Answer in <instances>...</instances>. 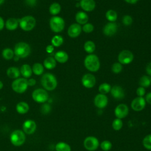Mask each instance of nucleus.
Instances as JSON below:
<instances>
[{"mask_svg":"<svg viewBox=\"0 0 151 151\" xmlns=\"http://www.w3.org/2000/svg\"><path fill=\"white\" fill-rule=\"evenodd\" d=\"M13 58H14V61H17L19 60V58L18 57L16 56V55H14V57H13Z\"/></svg>","mask_w":151,"mask_h":151,"instance_id":"obj_51","label":"nucleus"},{"mask_svg":"<svg viewBox=\"0 0 151 151\" xmlns=\"http://www.w3.org/2000/svg\"><path fill=\"white\" fill-rule=\"evenodd\" d=\"M6 74L12 79H17L21 74L20 70L17 67H10L6 70Z\"/></svg>","mask_w":151,"mask_h":151,"instance_id":"obj_22","label":"nucleus"},{"mask_svg":"<svg viewBox=\"0 0 151 151\" xmlns=\"http://www.w3.org/2000/svg\"><path fill=\"white\" fill-rule=\"evenodd\" d=\"M84 49L87 53L91 54L96 49V45L92 41H87L84 44Z\"/></svg>","mask_w":151,"mask_h":151,"instance_id":"obj_31","label":"nucleus"},{"mask_svg":"<svg viewBox=\"0 0 151 151\" xmlns=\"http://www.w3.org/2000/svg\"><path fill=\"white\" fill-rule=\"evenodd\" d=\"M149 79H150V81L151 82V76H149Z\"/></svg>","mask_w":151,"mask_h":151,"instance_id":"obj_55","label":"nucleus"},{"mask_svg":"<svg viewBox=\"0 0 151 151\" xmlns=\"http://www.w3.org/2000/svg\"><path fill=\"white\" fill-rule=\"evenodd\" d=\"M82 31V27L78 24H73L68 28V35L71 38H76L80 35Z\"/></svg>","mask_w":151,"mask_h":151,"instance_id":"obj_18","label":"nucleus"},{"mask_svg":"<svg viewBox=\"0 0 151 151\" xmlns=\"http://www.w3.org/2000/svg\"><path fill=\"white\" fill-rule=\"evenodd\" d=\"M32 73L36 76H40L44 72V65L40 63H35L32 67Z\"/></svg>","mask_w":151,"mask_h":151,"instance_id":"obj_27","label":"nucleus"},{"mask_svg":"<svg viewBox=\"0 0 151 151\" xmlns=\"http://www.w3.org/2000/svg\"><path fill=\"white\" fill-rule=\"evenodd\" d=\"M139 84L140 87L146 88L150 86L151 82L149 79V77L147 76H142L139 81Z\"/></svg>","mask_w":151,"mask_h":151,"instance_id":"obj_34","label":"nucleus"},{"mask_svg":"<svg viewBox=\"0 0 151 151\" xmlns=\"http://www.w3.org/2000/svg\"><path fill=\"white\" fill-rule=\"evenodd\" d=\"M2 55L3 58L6 60H10L14 57V50L10 48H4L2 52Z\"/></svg>","mask_w":151,"mask_h":151,"instance_id":"obj_30","label":"nucleus"},{"mask_svg":"<svg viewBox=\"0 0 151 151\" xmlns=\"http://www.w3.org/2000/svg\"><path fill=\"white\" fill-rule=\"evenodd\" d=\"M36 84V80L34 78H29L28 80V86H33Z\"/></svg>","mask_w":151,"mask_h":151,"instance_id":"obj_48","label":"nucleus"},{"mask_svg":"<svg viewBox=\"0 0 151 151\" xmlns=\"http://www.w3.org/2000/svg\"><path fill=\"white\" fill-rule=\"evenodd\" d=\"M37 124L35 122L32 120H27L22 124V129L24 133L28 134H31L34 133L36 130Z\"/></svg>","mask_w":151,"mask_h":151,"instance_id":"obj_16","label":"nucleus"},{"mask_svg":"<svg viewBox=\"0 0 151 151\" xmlns=\"http://www.w3.org/2000/svg\"><path fill=\"white\" fill-rule=\"evenodd\" d=\"M55 149L56 151H71V146L64 142L57 143L55 146Z\"/></svg>","mask_w":151,"mask_h":151,"instance_id":"obj_28","label":"nucleus"},{"mask_svg":"<svg viewBox=\"0 0 151 151\" xmlns=\"http://www.w3.org/2000/svg\"><path fill=\"white\" fill-rule=\"evenodd\" d=\"M96 83V79L94 75L92 74H86L81 78V83L83 86L87 88H93Z\"/></svg>","mask_w":151,"mask_h":151,"instance_id":"obj_14","label":"nucleus"},{"mask_svg":"<svg viewBox=\"0 0 151 151\" xmlns=\"http://www.w3.org/2000/svg\"><path fill=\"white\" fill-rule=\"evenodd\" d=\"M76 6L77 7H78V6H80V2H79V4H76Z\"/></svg>","mask_w":151,"mask_h":151,"instance_id":"obj_54","label":"nucleus"},{"mask_svg":"<svg viewBox=\"0 0 151 151\" xmlns=\"http://www.w3.org/2000/svg\"><path fill=\"white\" fill-rule=\"evenodd\" d=\"M82 30L86 33H90L94 30V26L90 23H86L83 25Z\"/></svg>","mask_w":151,"mask_h":151,"instance_id":"obj_40","label":"nucleus"},{"mask_svg":"<svg viewBox=\"0 0 151 151\" xmlns=\"http://www.w3.org/2000/svg\"><path fill=\"white\" fill-rule=\"evenodd\" d=\"M123 125V124L122 120L118 118H116L115 119H114L111 124L112 128L116 131L120 130L122 128Z\"/></svg>","mask_w":151,"mask_h":151,"instance_id":"obj_36","label":"nucleus"},{"mask_svg":"<svg viewBox=\"0 0 151 151\" xmlns=\"http://www.w3.org/2000/svg\"><path fill=\"white\" fill-rule=\"evenodd\" d=\"M145 89L144 87H139L136 90V94L137 95V97H143L145 94Z\"/></svg>","mask_w":151,"mask_h":151,"instance_id":"obj_43","label":"nucleus"},{"mask_svg":"<svg viewBox=\"0 0 151 151\" xmlns=\"http://www.w3.org/2000/svg\"><path fill=\"white\" fill-rule=\"evenodd\" d=\"M94 106L100 109L105 108L108 104V98L106 94L99 93L94 99Z\"/></svg>","mask_w":151,"mask_h":151,"instance_id":"obj_13","label":"nucleus"},{"mask_svg":"<svg viewBox=\"0 0 151 151\" xmlns=\"http://www.w3.org/2000/svg\"><path fill=\"white\" fill-rule=\"evenodd\" d=\"M4 1H5V0H0V5L2 4L4 2Z\"/></svg>","mask_w":151,"mask_h":151,"instance_id":"obj_53","label":"nucleus"},{"mask_svg":"<svg viewBox=\"0 0 151 151\" xmlns=\"http://www.w3.org/2000/svg\"><path fill=\"white\" fill-rule=\"evenodd\" d=\"M100 147L103 151H109L112 147V143L108 140H104L100 144Z\"/></svg>","mask_w":151,"mask_h":151,"instance_id":"obj_38","label":"nucleus"},{"mask_svg":"<svg viewBox=\"0 0 151 151\" xmlns=\"http://www.w3.org/2000/svg\"><path fill=\"white\" fill-rule=\"evenodd\" d=\"M5 27V22L3 18L0 16V31L3 29Z\"/></svg>","mask_w":151,"mask_h":151,"instance_id":"obj_49","label":"nucleus"},{"mask_svg":"<svg viewBox=\"0 0 151 151\" xmlns=\"http://www.w3.org/2000/svg\"><path fill=\"white\" fill-rule=\"evenodd\" d=\"M32 98L37 103H43L48 100V94L45 89L37 88L32 92Z\"/></svg>","mask_w":151,"mask_h":151,"instance_id":"obj_9","label":"nucleus"},{"mask_svg":"<svg viewBox=\"0 0 151 151\" xmlns=\"http://www.w3.org/2000/svg\"><path fill=\"white\" fill-rule=\"evenodd\" d=\"M20 73L25 78H29L32 74V67L28 64H23L20 68Z\"/></svg>","mask_w":151,"mask_h":151,"instance_id":"obj_24","label":"nucleus"},{"mask_svg":"<svg viewBox=\"0 0 151 151\" xmlns=\"http://www.w3.org/2000/svg\"><path fill=\"white\" fill-rule=\"evenodd\" d=\"M122 64L120 63H114L111 66V70L115 74H119L122 70Z\"/></svg>","mask_w":151,"mask_h":151,"instance_id":"obj_39","label":"nucleus"},{"mask_svg":"<svg viewBox=\"0 0 151 151\" xmlns=\"http://www.w3.org/2000/svg\"><path fill=\"white\" fill-rule=\"evenodd\" d=\"M110 93L112 97L116 100H122L124 97L125 94L123 88L119 86H114L111 88Z\"/></svg>","mask_w":151,"mask_h":151,"instance_id":"obj_17","label":"nucleus"},{"mask_svg":"<svg viewBox=\"0 0 151 151\" xmlns=\"http://www.w3.org/2000/svg\"><path fill=\"white\" fill-rule=\"evenodd\" d=\"M51 110V106L48 104H44L41 107V112L44 114L48 113Z\"/></svg>","mask_w":151,"mask_h":151,"instance_id":"obj_42","label":"nucleus"},{"mask_svg":"<svg viewBox=\"0 0 151 151\" xmlns=\"http://www.w3.org/2000/svg\"><path fill=\"white\" fill-rule=\"evenodd\" d=\"M41 84L45 90H54L57 86V80L55 76L50 73L44 74L41 78Z\"/></svg>","mask_w":151,"mask_h":151,"instance_id":"obj_1","label":"nucleus"},{"mask_svg":"<svg viewBox=\"0 0 151 151\" xmlns=\"http://www.w3.org/2000/svg\"><path fill=\"white\" fill-rule=\"evenodd\" d=\"M133 22V19L131 16L129 15H124L122 18V22L126 26H129L132 24Z\"/></svg>","mask_w":151,"mask_h":151,"instance_id":"obj_41","label":"nucleus"},{"mask_svg":"<svg viewBox=\"0 0 151 151\" xmlns=\"http://www.w3.org/2000/svg\"><path fill=\"white\" fill-rule=\"evenodd\" d=\"M111 88V87L109 84H108L107 83H103L99 86V91L101 94H106L110 91Z\"/></svg>","mask_w":151,"mask_h":151,"instance_id":"obj_35","label":"nucleus"},{"mask_svg":"<svg viewBox=\"0 0 151 151\" xmlns=\"http://www.w3.org/2000/svg\"><path fill=\"white\" fill-rule=\"evenodd\" d=\"M129 111L128 106L124 103H121L116 107L114 113L116 118L122 120L128 115Z\"/></svg>","mask_w":151,"mask_h":151,"instance_id":"obj_12","label":"nucleus"},{"mask_svg":"<svg viewBox=\"0 0 151 151\" xmlns=\"http://www.w3.org/2000/svg\"><path fill=\"white\" fill-rule=\"evenodd\" d=\"M76 1H79V0H76Z\"/></svg>","mask_w":151,"mask_h":151,"instance_id":"obj_56","label":"nucleus"},{"mask_svg":"<svg viewBox=\"0 0 151 151\" xmlns=\"http://www.w3.org/2000/svg\"><path fill=\"white\" fill-rule=\"evenodd\" d=\"M19 25V20L18 19L15 18H10L8 19L5 23V26L6 28L9 31H14L16 29Z\"/></svg>","mask_w":151,"mask_h":151,"instance_id":"obj_20","label":"nucleus"},{"mask_svg":"<svg viewBox=\"0 0 151 151\" xmlns=\"http://www.w3.org/2000/svg\"><path fill=\"white\" fill-rule=\"evenodd\" d=\"M85 67L91 72H96L100 67V63L99 57L93 54L87 55L84 61Z\"/></svg>","mask_w":151,"mask_h":151,"instance_id":"obj_2","label":"nucleus"},{"mask_svg":"<svg viewBox=\"0 0 151 151\" xmlns=\"http://www.w3.org/2000/svg\"><path fill=\"white\" fill-rule=\"evenodd\" d=\"M29 105L24 101H21L18 103L16 106V110L19 114H23L27 113L29 110Z\"/></svg>","mask_w":151,"mask_h":151,"instance_id":"obj_26","label":"nucleus"},{"mask_svg":"<svg viewBox=\"0 0 151 151\" xmlns=\"http://www.w3.org/2000/svg\"><path fill=\"white\" fill-rule=\"evenodd\" d=\"M57 62L54 58L52 57H48L46 58L43 63L44 67L48 70H52L56 67Z\"/></svg>","mask_w":151,"mask_h":151,"instance_id":"obj_25","label":"nucleus"},{"mask_svg":"<svg viewBox=\"0 0 151 151\" xmlns=\"http://www.w3.org/2000/svg\"><path fill=\"white\" fill-rule=\"evenodd\" d=\"M133 53L127 50L122 51L118 55V61L121 64H129L133 60Z\"/></svg>","mask_w":151,"mask_h":151,"instance_id":"obj_10","label":"nucleus"},{"mask_svg":"<svg viewBox=\"0 0 151 151\" xmlns=\"http://www.w3.org/2000/svg\"><path fill=\"white\" fill-rule=\"evenodd\" d=\"M51 29L56 33L61 32L65 27V22L63 18L58 16L52 17L50 19Z\"/></svg>","mask_w":151,"mask_h":151,"instance_id":"obj_5","label":"nucleus"},{"mask_svg":"<svg viewBox=\"0 0 151 151\" xmlns=\"http://www.w3.org/2000/svg\"><path fill=\"white\" fill-rule=\"evenodd\" d=\"M83 146L88 151H95L100 146L99 141L97 137L93 136L86 137L83 141Z\"/></svg>","mask_w":151,"mask_h":151,"instance_id":"obj_8","label":"nucleus"},{"mask_svg":"<svg viewBox=\"0 0 151 151\" xmlns=\"http://www.w3.org/2000/svg\"><path fill=\"white\" fill-rule=\"evenodd\" d=\"M3 86H4L3 83L0 80V90H1L3 88Z\"/></svg>","mask_w":151,"mask_h":151,"instance_id":"obj_52","label":"nucleus"},{"mask_svg":"<svg viewBox=\"0 0 151 151\" xmlns=\"http://www.w3.org/2000/svg\"><path fill=\"white\" fill-rule=\"evenodd\" d=\"M126 2L129 3V4H136L139 0H124Z\"/></svg>","mask_w":151,"mask_h":151,"instance_id":"obj_50","label":"nucleus"},{"mask_svg":"<svg viewBox=\"0 0 151 151\" xmlns=\"http://www.w3.org/2000/svg\"><path fill=\"white\" fill-rule=\"evenodd\" d=\"M19 20V25L20 28L25 31L32 30L35 26L36 20L32 15H26L22 17Z\"/></svg>","mask_w":151,"mask_h":151,"instance_id":"obj_4","label":"nucleus"},{"mask_svg":"<svg viewBox=\"0 0 151 151\" xmlns=\"http://www.w3.org/2000/svg\"><path fill=\"white\" fill-rule=\"evenodd\" d=\"M61 9V5L58 3L54 2L51 4V5L50 6L49 11L51 15L55 16L56 15L58 14L60 12Z\"/></svg>","mask_w":151,"mask_h":151,"instance_id":"obj_29","label":"nucleus"},{"mask_svg":"<svg viewBox=\"0 0 151 151\" xmlns=\"http://www.w3.org/2000/svg\"><path fill=\"white\" fill-rule=\"evenodd\" d=\"M146 102L143 97H137L131 102V108L135 111L143 110L146 106Z\"/></svg>","mask_w":151,"mask_h":151,"instance_id":"obj_11","label":"nucleus"},{"mask_svg":"<svg viewBox=\"0 0 151 151\" xmlns=\"http://www.w3.org/2000/svg\"><path fill=\"white\" fill-rule=\"evenodd\" d=\"M146 71L149 76H151V62L148 63V64L147 65L146 67Z\"/></svg>","mask_w":151,"mask_h":151,"instance_id":"obj_47","label":"nucleus"},{"mask_svg":"<svg viewBox=\"0 0 151 151\" xmlns=\"http://www.w3.org/2000/svg\"><path fill=\"white\" fill-rule=\"evenodd\" d=\"M145 99L146 103H148L149 104H151V92L148 93L146 95V97H145Z\"/></svg>","mask_w":151,"mask_h":151,"instance_id":"obj_46","label":"nucleus"},{"mask_svg":"<svg viewBox=\"0 0 151 151\" xmlns=\"http://www.w3.org/2000/svg\"><path fill=\"white\" fill-rule=\"evenodd\" d=\"M54 59L60 63H65L68 60V55L66 52L59 51L54 54Z\"/></svg>","mask_w":151,"mask_h":151,"instance_id":"obj_21","label":"nucleus"},{"mask_svg":"<svg viewBox=\"0 0 151 151\" xmlns=\"http://www.w3.org/2000/svg\"><path fill=\"white\" fill-rule=\"evenodd\" d=\"M15 55L19 58H24L29 55L31 53L30 45L25 42H19L15 44L14 49Z\"/></svg>","mask_w":151,"mask_h":151,"instance_id":"obj_3","label":"nucleus"},{"mask_svg":"<svg viewBox=\"0 0 151 151\" xmlns=\"http://www.w3.org/2000/svg\"><path fill=\"white\" fill-rule=\"evenodd\" d=\"M51 42V45H52L54 47H58L63 44L64 42V39L63 37H61V35H56L52 38Z\"/></svg>","mask_w":151,"mask_h":151,"instance_id":"obj_32","label":"nucleus"},{"mask_svg":"<svg viewBox=\"0 0 151 151\" xmlns=\"http://www.w3.org/2000/svg\"><path fill=\"white\" fill-rule=\"evenodd\" d=\"M106 18L110 22H114L117 18V14L115 11L109 9L106 13Z\"/></svg>","mask_w":151,"mask_h":151,"instance_id":"obj_33","label":"nucleus"},{"mask_svg":"<svg viewBox=\"0 0 151 151\" xmlns=\"http://www.w3.org/2000/svg\"><path fill=\"white\" fill-rule=\"evenodd\" d=\"M80 5L83 10L86 12L92 11L96 7V2L94 0H81Z\"/></svg>","mask_w":151,"mask_h":151,"instance_id":"obj_19","label":"nucleus"},{"mask_svg":"<svg viewBox=\"0 0 151 151\" xmlns=\"http://www.w3.org/2000/svg\"><path fill=\"white\" fill-rule=\"evenodd\" d=\"M45 50H46L47 52H48L49 54H51V53H52L53 52V51L54 50V47L52 45H51H51H47L46 47Z\"/></svg>","mask_w":151,"mask_h":151,"instance_id":"obj_45","label":"nucleus"},{"mask_svg":"<svg viewBox=\"0 0 151 151\" xmlns=\"http://www.w3.org/2000/svg\"><path fill=\"white\" fill-rule=\"evenodd\" d=\"M88 17L85 12L78 11L76 15V21L78 24H85L87 23Z\"/></svg>","mask_w":151,"mask_h":151,"instance_id":"obj_23","label":"nucleus"},{"mask_svg":"<svg viewBox=\"0 0 151 151\" xmlns=\"http://www.w3.org/2000/svg\"><path fill=\"white\" fill-rule=\"evenodd\" d=\"M117 30V25L114 22H110L103 27V34L108 37L114 35Z\"/></svg>","mask_w":151,"mask_h":151,"instance_id":"obj_15","label":"nucleus"},{"mask_svg":"<svg viewBox=\"0 0 151 151\" xmlns=\"http://www.w3.org/2000/svg\"><path fill=\"white\" fill-rule=\"evenodd\" d=\"M37 0H25V3L29 6H34L37 4Z\"/></svg>","mask_w":151,"mask_h":151,"instance_id":"obj_44","label":"nucleus"},{"mask_svg":"<svg viewBox=\"0 0 151 151\" xmlns=\"http://www.w3.org/2000/svg\"><path fill=\"white\" fill-rule=\"evenodd\" d=\"M12 90L17 93H24L28 87V80L25 78H18L15 79L12 83Z\"/></svg>","mask_w":151,"mask_h":151,"instance_id":"obj_6","label":"nucleus"},{"mask_svg":"<svg viewBox=\"0 0 151 151\" xmlns=\"http://www.w3.org/2000/svg\"><path fill=\"white\" fill-rule=\"evenodd\" d=\"M10 140L12 144L15 146H20L25 141V135L23 131L15 130L10 135Z\"/></svg>","mask_w":151,"mask_h":151,"instance_id":"obj_7","label":"nucleus"},{"mask_svg":"<svg viewBox=\"0 0 151 151\" xmlns=\"http://www.w3.org/2000/svg\"><path fill=\"white\" fill-rule=\"evenodd\" d=\"M143 147L149 150H151V134L146 135L142 140Z\"/></svg>","mask_w":151,"mask_h":151,"instance_id":"obj_37","label":"nucleus"}]
</instances>
